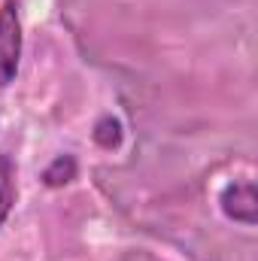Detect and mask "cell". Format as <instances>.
<instances>
[{
    "label": "cell",
    "instance_id": "cell-1",
    "mask_svg": "<svg viewBox=\"0 0 258 261\" xmlns=\"http://www.w3.org/2000/svg\"><path fill=\"white\" fill-rule=\"evenodd\" d=\"M21 64V15L18 0H3L0 6V88H9Z\"/></svg>",
    "mask_w": 258,
    "mask_h": 261
},
{
    "label": "cell",
    "instance_id": "cell-2",
    "mask_svg": "<svg viewBox=\"0 0 258 261\" xmlns=\"http://www.w3.org/2000/svg\"><path fill=\"white\" fill-rule=\"evenodd\" d=\"M222 213L231 222L240 225H255L258 222V197H255V182L252 179H234L222 189L219 195Z\"/></svg>",
    "mask_w": 258,
    "mask_h": 261
},
{
    "label": "cell",
    "instance_id": "cell-3",
    "mask_svg": "<svg viewBox=\"0 0 258 261\" xmlns=\"http://www.w3.org/2000/svg\"><path fill=\"white\" fill-rule=\"evenodd\" d=\"M12 206H15V161L12 155L0 152V228L9 219Z\"/></svg>",
    "mask_w": 258,
    "mask_h": 261
},
{
    "label": "cell",
    "instance_id": "cell-4",
    "mask_svg": "<svg viewBox=\"0 0 258 261\" xmlns=\"http://www.w3.org/2000/svg\"><path fill=\"white\" fill-rule=\"evenodd\" d=\"M76 170H79V164H76L73 155H58V158L43 170V182H46L49 189H64L67 182L76 179Z\"/></svg>",
    "mask_w": 258,
    "mask_h": 261
},
{
    "label": "cell",
    "instance_id": "cell-5",
    "mask_svg": "<svg viewBox=\"0 0 258 261\" xmlns=\"http://www.w3.org/2000/svg\"><path fill=\"white\" fill-rule=\"evenodd\" d=\"M94 143L100 146V149H107V152H113V149H119L122 146V137H125V128H122V122L116 119V116H100L97 119V125H94Z\"/></svg>",
    "mask_w": 258,
    "mask_h": 261
}]
</instances>
